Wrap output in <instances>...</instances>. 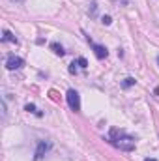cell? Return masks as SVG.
<instances>
[{
  "label": "cell",
  "instance_id": "cell-1",
  "mask_svg": "<svg viewBox=\"0 0 159 161\" xmlns=\"http://www.w3.org/2000/svg\"><path fill=\"white\" fill-rule=\"evenodd\" d=\"M109 142H111L114 148L122 150V152H133L135 146H137V139H135V137H131V135L125 133L123 129H116V127H112V129L109 131Z\"/></svg>",
  "mask_w": 159,
  "mask_h": 161
},
{
  "label": "cell",
  "instance_id": "cell-2",
  "mask_svg": "<svg viewBox=\"0 0 159 161\" xmlns=\"http://www.w3.org/2000/svg\"><path fill=\"white\" fill-rule=\"evenodd\" d=\"M66 99H68L69 109H71V111H75V113H79V111H80V96H79V92H77V90H68Z\"/></svg>",
  "mask_w": 159,
  "mask_h": 161
},
{
  "label": "cell",
  "instance_id": "cell-3",
  "mask_svg": "<svg viewBox=\"0 0 159 161\" xmlns=\"http://www.w3.org/2000/svg\"><path fill=\"white\" fill-rule=\"evenodd\" d=\"M25 66V60L21 58V56H15V54H9L8 58H6V68L9 69V71H13V69H21Z\"/></svg>",
  "mask_w": 159,
  "mask_h": 161
},
{
  "label": "cell",
  "instance_id": "cell-4",
  "mask_svg": "<svg viewBox=\"0 0 159 161\" xmlns=\"http://www.w3.org/2000/svg\"><path fill=\"white\" fill-rule=\"evenodd\" d=\"M88 43H90V47L94 49V54L99 58V60H103V58H107V54H109V51H107V47H103V45H97V43H94V41L90 40V38H86Z\"/></svg>",
  "mask_w": 159,
  "mask_h": 161
},
{
  "label": "cell",
  "instance_id": "cell-5",
  "mask_svg": "<svg viewBox=\"0 0 159 161\" xmlns=\"http://www.w3.org/2000/svg\"><path fill=\"white\" fill-rule=\"evenodd\" d=\"M51 150V142H45V141H40L38 142V150H36V156H34V161H40L45 158V154Z\"/></svg>",
  "mask_w": 159,
  "mask_h": 161
},
{
  "label": "cell",
  "instance_id": "cell-6",
  "mask_svg": "<svg viewBox=\"0 0 159 161\" xmlns=\"http://www.w3.org/2000/svg\"><path fill=\"white\" fill-rule=\"evenodd\" d=\"M2 41H9V43H17V38L9 32V30H4L2 32Z\"/></svg>",
  "mask_w": 159,
  "mask_h": 161
},
{
  "label": "cell",
  "instance_id": "cell-7",
  "mask_svg": "<svg viewBox=\"0 0 159 161\" xmlns=\"http://www.w3.org/2000/svg\"><path fill=\"white\" fill-rule=\"evenodd\" d=\"M51 49H52V53H54V54H58V56H64V54H66L64 47H62V45H58V43H51Z\"/></svg>",
  "mask_w": 159,
  "mask_h": 161
},
{
  "label": "cell",
  "instance_id": "cell-8",
  "mask_svg": "<svg viewBox=\"0 0 159 161\" xmlns=\"http://www.w3.org/2000/svg\"><path fill=\"white\" fill-rule=\"evenodd\" d=\"M25 111H28V113H32V114H38V116H41V111H38V109H36V105H34V103H28V105L25 107Z\"/></svg>",
  "mask_w": 159,
  "mask_h": 161
},
{
  "label": "cell",
  "instance_id": "cell-9",
  "mask_svg": "<svg viewBox=\"0 0 159 161\" xmlns=\"http://www.w3.org/2000/svg\"><path fill=\"white\" fill-rule=\"evenodd\" d=\"M135 84V79L133 77H125V79L122 80V88H129V86H133Z\"/></svg>",
  "mask_w": 159,
  "mask_h": 161
},
{
  "label": "cell",
  "instance_id": "cell-10",
  "mask_svg": "<svg viewBox=\"0 0 159 161\" xmlns=\"http://www.w3.org/2000/svg\"><path fill=\"white\" fill-rule=\"evenodd\" d=\"M77 64H79L82 69H86V68H88V62H86V58H82V56H80L79 60H77Z\"/></svg>",
  "mask_w": 159,
  "mask_h": 161
},
{
  "label": "cell",
  "instance_id": "cell-11",
  "mask_svg": "<svg viewBox=\"0 0 159 161\" xmlns=\"http://www.w3.org/2000/svg\"><path fill=\"white\" fill-rule=\"evenodd\" d=\"M101 23H103V25H111V23H112V19H111L109 15H103V17H101Z\"/></svg>",
  "mask_w": 159,
  "mask_h": 161
},
{
  "label": "cell",
  "instance_id": "cell-12",
  "mask_svg": "<svg viewBox=\"0 0 159 161\" xmlns=\"http://www.w3.org/2000/svg\"><path fill=\"white\" fill-rule=\"evenodd\" d=\"M77 62H71V66H69V73H77Z\"/></svg>",
  "mask_w": 159,
  "mask_h": 161
},
{
  "label": "cell",
  "instance_id": "cell-13",
  "mask_svg": "<svg viewBox=\"0 0 159 161\" xmlns=\"http://www.w3.org/2000/svg\"><path fill=\"white\" fill-rule=\"evenodd\" d=\"M6 113H8V111H6V101H2V116H4V118H6Z\"/></svg>",
  "mask_w": 159,
  "mask_h": 161
},
{
  "label": "cell",
  "instance_id": "cell-14",
  "mask_svg": "<svg viewBox=\"0 0 159 161\" xmlns=\"http://www.w3.org/2000/svg\"><path fill=\"white\" fill-rule=\"evenodd\" d=\"M144 161H157V159H150V158H146V159H144Z\"/></svg>",
  "mask_w": 159,
  "mask_h": 161
},
{
  "label": "cell",
  "instance_id": "cell-15",
  "mask_svg": "<svg viewBox=\"0 0 159 161\" xmlns=\"http://www.w3.org/2000/svg\"><path fill=\"white\" fill-rule=\"evenodd\" d=\"M13 2H23V0H13Z\"/></svg>",
  "mask_w": 159,
  "mask_h": 161
},
{
  "label": "cell",
  "instance_id": "cell-16",
  "mask_svg": "<svg viewBox=\"0 0 159 161\" xmlns=\"http://www.w3.org/2000/svg\"><path fill=\"white\" fill-rule=\"evenodd\" d=\"M157 64H159V56H157Z\"/></svg>",
  "mask_w": 159,
  "mask_h": 161
}]
</instances>
